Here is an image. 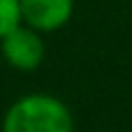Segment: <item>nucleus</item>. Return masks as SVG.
Returning <instances> with one entry per match:
<instances>
[{
  "label": "nucleus",
  "instance_id": "1",
  "mask_svg": "<svg viewBox=\"0 0 132 132\" xmlns=\"http://www.w3.org/2000/svg\"><path fill=\"white\" fill-rule=\"evenodd\" d=\"M2 132H72V116L58 97L35 93L9 107Z\"/></svg>",
  "mask_w": 132,
  "mask_h": 132
},
{
  "label": "nucleus",
  "instance_id": "2",
  "mask_svg": "<svg viewBox=\"0 0 132 132\" xmlns=\"http://www.w3.org/2000/svg\"><path fill=\"white\" fill-rule=\"evenodd\" d=\"M0 51H2V58L21 72L37 70L44 60V42L39 32L26 26L23 21L0 37Z\"/></svg>",
  "mask_w": 132,
  "mask_h": 132
},
{
  "label": "nucleus",
  "instance_id": "3",
  "mask_svg": "<svg viewBox=\"0 0 132 132\" xmlns=\"http://www.w3.org/2000/svg\"><path fill=\"white\" fill-rule=\"evenodd\" d=\"M21 21L37 32H53L63 28L74 12V0H19Z\"/></svg>",
  "mask_w": 132,
  "mask_h": 132
},
{
  "label": "nucleus",
  "instance_id": "4",
  "mask_svg": "<svg viewBox=\"0 0 132 132\" xmlns=\"http://www.w3.org/2000/svg\"><path fill=\"white\" fill-rule=\"evenodd\" d=\"M19 23H21V2L19 0H0V37L7 35Z\"/></svg>",
  "mask_w": 132,
  "mask_h": 132
}]
</instances>
